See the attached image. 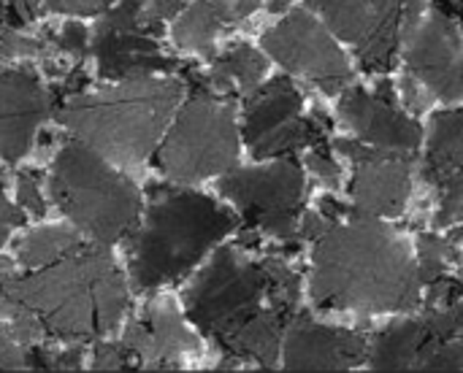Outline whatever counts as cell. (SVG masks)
Wrapping results in <instances>:
<instances>
[{
    "instance_id": "obj_34",
    "label": "cell",
    "mask_w": 463,
    "mask_h": 373,
    "mask_svg": "<svg viewBox=\"0 0 463 373\" xmlns=\"http://www.w3.org/2000/svg\"><path fill=\"white\" fill-rule=\"evenodd\" d=\"M128 366H130V352L125 347H117V344H98L95 347V358H92L95 371H119Z\"/></svg>"
},
{
    "instance_id": "obj_15",
    "label": "cell",
    "mask_w": 463,
    "mask_h": 373,
    "mask_svg": "<svg viewBox=\"0 0 463 373\" xmlns=\"http://www.w3.org/2000/svg\"><path fill=\"white\" fill-rule=\"evenodd\" d=\"M426 182L437 190L439 225L463 219V111H442L431 122V141L423 168Z\"/></svg>"
},
{
    "instance_id": "obj_13",
    "label": "cell",
    "mask_w": 463,
    "mask_h": 373,
    "mask_svg": "<svg viewBox=\"0 0 463 373\" xmlns=\"http://www.w3.org/2000/svg\"><path fill=\"white\" fill-rule=\"evenodd\" d=\"M339 114L350 130L369 146L385 152H415L420 146V127L393 103V89L388 81L377 87V92L347 89L339 103Z\"/></svg>"
},
{
    "instance_id": "obj_42",
    "label": "cell",
    "mask_w": 463,
    "mask_h": 373,
    "mask_svg": "<svg viewBox=\"0 0 463 373\" xmlns=\"http://www.w3.org/2000/svg\"><path fill=\"white\" fill-rule=\"evenodd\" d=\"M182 5L184 0H152V14L157 19H165V16H174Z\"/></svg>"
},
{
    "instance_id": "obj_38",
    "label": "cell",
    "mask_w": 463,
    "mask_h": 373,
    "mask_svg": "<svg viewBox=\"0 0 463 373\" xmlns=\"http://www.w3.org/2000/svg\"><path fill=\"white\" fill-rule=\"evenodd\" d=\"M57 46L62 51L73 54V57H81L87 51V33H84V27L81 24H65L60 38H57Z\"/></svg>"
},
{
    "instance_id": "obj_26",
    "label": "cell",
    "mask_w": 463,
    "mask_h": 373,
    "mask_svg": "<svg viewBox=\"0 0 463 373\" xmlns=\"http://www.w3.org/2000/svg\"><path fill=\"white\" fill-rule=\"evenodd\" d=\"M5 336H11L14 341H19L22 347L27 344H38L46 336V328L41 325V320L16 298L3 295V328Z\"/></svg>"
},
{
    "instance_id": "obj_4",
    "label": "cell",
    "mask_w": 463,
    "mask_h": 373,
    "mask_svg": "<svg viewBox=\"0 0 463 373\" xmlns=\"http://www.w3.org/2000/svg\"><path fill=\"white\" fill-rule=\"evenodd\" d=\"M233 225V214L206 195L157 190L141 230L130 241L133 282L149 290L179 279Z\"/></svg>"
},
{
    "instance_id": "obj_41",
    "label": "cell",
    "mask_w": 463,
    "mask_h": 373,
    "mask_svg": "<svg viewBox=\"0 0 463 373\" xmlns=\"http://www.w3.org/2000/svg\"><path fill=\"white\" fill-rule=\"evenodd\" d=\"M22 222V217L16 214V209L3 198V190H0V247H3V241L8 238V233L16 228Z\"/></svg>"
},
{
    "instance_id": "obj_25",
    "label": "cell",
    "mask_w": 463,
    "mask_h": 373,
    "mask_svg": "<svg viewBox=\"0 0 463 373\" xmlns=\"http://www.w3.org/2000/svg\"><path fill=\"white\" fill-rule=\"evenodd\" d=\"M263 268H266V276H269V306H274V309L293 317V312L298 306V295H301L298 274L282 257H266Z\"/></svg>"
},
{
    "instance_id": "obj_32",
    "label": "cell",
    "mask_w": 463,
    "mask_h": 373,
    "mask_svg": "<svg viewBox=\"0 0 463 373\" xmlns=\"http://www.w3.org/2000/svg\"><path fill=\"white\" fill-rule=\"evenodd\" d=\"M307 163H309V171H312L323 184H331V187L339 184L342 171H339V165L334 163V154H331V149L326 146V141H320V144L312 146V154L307 157Z\"/></svg>"
},
{
    "instance_id": "obj_28",
    "label": "cell",
    "mask_w": 463,
    "mask_h": 373,
    "mask_svg": "<svg viewBox=\"0 0 463 373\" xmlns=\"http://www.w3.org/2000/svg\"><path fill=\"white\" fill-rule=\"evenodd\" d=\"M426 320V328L437 341H450V339H461L463 336V295L450 303V306H439V309H429V314L423 317Z\"/></svg>"
},
{
    "instance_id": "obj_14",
    "label": "cell",
    "mask_w": 463,
    "mask_h": 373,
    "mask_svg": "<svg viewBox=\"0 0 463 373\" xmlns=\"http://www.w3.org/2000/svg\"><path fill=\"white\" fill-rule=\"evenodd\" d=\"M366 352V339L353 331L317 325L307 314L288 322L285 366L290 371H347Z\"/></svg>"
},
{
    "instance_id": "obj_18",
    "label": "cell",
    "mask_w": 463,
    "mask_h": 373,
    "mask_svg": "<svg viewBox=\"0 0 463 373\" xmlns=\"http://www.w3.org/2000/svg\"><path fill=\"white\" fill-rule=\"evenodd\" d=\"M92 46H95L100 76L106 79H136V76H149L155 70L176 68L174 60L160 54L157 43L146 33L117 30L100 22Z\"/></svg>"
},
{
    "instance_id": "obj_22",
    "label": "cell",
    "mask_w": 463,
    "mask_h": 373,
    "mask_svg": "<svg viewBox=\"0 0 463 373\" xmlns=\"http://www.w3.org/2000/svg\"><path fill=\"white\" fill-rule=\"evenodd\" d=\"M79 249H84L79 233H73L68 228H41V230H33L30 236H24V241L16 247V257L27 268H43V266H52Z\"/></svg>"
},
{
    "instance_id": "obj_16",
    "label": "cell",
    "mask_w": 463,
    "mask_h": 373,
    "mask_svg": "<svg viewBox=\"0 0 463 373\" xmlns=\"http://www.w3.org/2000/svg\"><path fill=\"white\" fill-rule=\"evenodd\" d=\"M46 111L49 98L30 70H0V157H24Z\"/></svg>"
},
{
    "instance_id": "obj_37",
    "label": "cell",
    "mask_w": 463,
    "mask_h": 373,
    "mask_svg": "<svg viewBox=\"0 0 463 373\" xmlns=\"http://www.w3.org/2000/svg\"><path fill=\"white\" fill-rule=\"evenodd\" d=\"M16 368H27V355L22 352L19 341H14L0 331V371H16Z\"/></svg>"
},
{
    "instance_id": "obj_7",
    "label": "cell",
    "mask_w": 463,
    "mask_h": 373,
    "mask_svg": "<svg viewBox=\"0 0 463 373\" xmlns=\"http://www.w3.org/2000/svg\"><path fill=\"white\" fill-rule=\"evenodd\" d=\"M236 154L239 138L231 103H222L212 89H195L160 146L157 165L176 182H198L228 171Z\"/></svg>"
},
{
    "instance_id": "obj_10",
    "label": "cell",
    "mask_w": 463,
    "mask_h": 373,
    "mask_svg": "<svg viewBox=\"0 0 463 373\" xmlns=\"http://www.w3.org/2000/svg\"><path fill=\"white\" fill-rule=\"evenodd\" d=\"M263 46L277 62L307 76L323 92H339L350 81L347 57L336 49L323 24L307 11H290L263 35Z\"/></svg>"
},
{
    "instance_id": "obj_30",
    "label": "cell",
    "mask_w": 463,
    "mask_h": 373,
    "mask_svg": "<svg viewBox=\"0 0 463 373\" xmlns=\"http://www.w3.org/2000/svg\"><path fill=\"white\" fill-rule=\"evenodd\" d=\"M27 368L35 371H79L81 368V352L79 350H30L27 355Z\"/></svg>"
},
{
    "instance_id": "obj_1",
    "label": "cell",
    "mask_w": 463,
    "mask_h": 373,
    "mask_svg": "<svg viewBox=\"0 0 463 373\" xmlns=\"http://www.w3.org/2000/svg\"><path fill=\"white\" fill-rule=\"evenodd\" d=\"M420 276L407 244L377 217L334 222L315 247L312 301L317 309L393 312L418 303Z\"/></svg>"
},
{
    "instance_id": "obj_27",
    "label": "cell",
    "mask_w": 463,
    "mask_h": 373,
    "mask_svg": "<svg viewBox=\"0 0 463 373\" xmlns=\"http://www.w3.org/2000/svg\"><path fill=\"white\" fill-rule=\"evenodd\" d=\"M450 263H456V249L450 241L431 233L420 236V266H418L420 284H431L434 279L445 276Z\"/></svg>"
},
{
    "instance_id": "obj_39",
    "label": "cell",
    "mask_w": 463,
    "mask_h": 373,
    "mask_svg": "<svg viewBox=\"0 0 463 373\" xmlns=\"http://www.w3.org/2000/svg\"><path fill=\"white\" fill-rule=\"evenodd\" d=\"M54 11H65V14H100V11H109V3L111 0H46Z\"/></svg>"
},
{
    "instance_id": "obj_43",
    "label": "cell",
    "mask_w": 463,
    "mask_h": 373,
    "mask_svg": "<svg viewBox=\"0 0 463 373\" xmlns=\"http://www.w3.org/2000/svg\"><path fill=\"white\" fill-rule=\"evenodd\" d=\"M437 11L456 22H463V0H437Z\"/></svg>"
},
{
    "instance_id": "obj_3",
    "label": "cell",
    "mask_w": 463,
    "mask_h": 373,
    "mask_svg": "<svg viewBox=\"0 0 463 373\" xmlns=\"http://www.w3.org/2000/svg\"><path fill=\"white\" fill-rule=\"evenodd\" d=\"M179 98V81L136 76L114 89L76 95L60 111V122L95 152L136 165L152 154Z\"/></svg>"
},
{
    "instance_id": "obj_36",
    "label": "cell",
    "mask_w": 463,
    "mask_h": 373,
    "mask_svg": "<svg viewBox=\"0 0 463 373\" xmlns=\"http://www.w3.org/2000/svg\"><path fill=\"white\" fill-rule=\"evenodd\" d=\"M217 14L222 16V24H236L241 19H247L260 0H212Z\"/></svg>"
},
{
    "instance_id": "obj_20",
    "label": "cell",
    "mask_w": 463,
    "mask_h": 373,
    "mask_svg": "<svg viewBox=\"0 0 463 373\" xmlns=\"http://www.w3.org/2000/svg\"><path fill=\"white\" fill-rule=\"evenodd\" d=\"M434 344L426 320H407L399 325L385 328L374 339L372 350V368L377 371H415L420 355Z\"/></svg>"
},
{
    "instance_id": "obj_8",
    "label": "cell",
    "mask_w": 463,
    "mask_h": 373,
    "mask_svg": "<svg viewBox=\"0 0 463 373\" xmlns=\"http://www.w3.org/2000/svg\"><path fill=\"white\" fill-rule=\"evenodd\" d=\"M220 192L231 198L247 228H260L282 241H298V217L304 209V173L296 160H279L269 168L228 173Z\"/></svg>"
},
{
    "instance_id": "obj_21",
    "label": "cell",
    "mask_w": 463,
    "mask_h": 373,
    "mask_svg": "<svg viewBox=\"0 0 463 373\" xmlns=\"http://www.w3.org/2000/svg\"><path fill=\"white\" fill-rule=\"evenodd\" d=\"M266 73V60L260 51H255L247 43H236L233 49H228L212 68V73L206 76V84L212 92H255L260 79Z\"/></svg>"
},
{
    "instance_id": "obj_33",
    "label": "cell",
    "mask_w": 463,
    "mask_h": 373,
    "mask_svg": "<svg viewBox=\"0 0 463 373\" xmlns=\"http://www.w3.org/2000/svg\"><path fill=\"white\" fill-rule=\"evenodd\" d=\"M463 295V282L450 279L448 274L434 279L429 284V309H439V306H450Z\"/></svg>"
},
{
    "instance_id": "obj_19",
    "label": "cell",
    "mask_w": 463,
    "mask_h": 373,
    "mask_svg": "<svg viewBox=\"0 0 463 373\" xmlns=\"http://www.w3.org/2000/svg\"><path fill=\"white\" fill-rule=\"evenodd\" d=\"M426 0H377L372 27L358 43L361 65L366 70L383 73L391 68L399 43L415 30Z\"/></svg>"
},
{
    "instance_id": "obj_2",
    "label": "cell",
    "mask_w": 463,
    "mask_h": 373,
    "mask_svg": "<svg viewBox=\"0 0 463 373\" xmlns=\"http://www.w3.org/2000/svg\"><path fill=\"white\" fill-rule=\"evenodd\" d=\"M3 295L24 303L62 341H87L111 333L128 309V290L114 260L95 249H79L41 274L8 279Z\"/></svg>"
},
{
    "instance_id": "obj_17",
    "label": "cell",
    "mask_w": 463,
    "mask_h": 373,
    "mask_svg": "<svg viewBox=\"0 0 463 373\" xmlns=\"http://www.w3.org/2000/svg\"><path fill=\"white\" fill-rule=\"evenodd\" d=\"M122 347L144 368H174L184 352L198 350V341L184 328L171 301H155L146 306L144 320L125 331Z\"/></svg>"
},
{
    "instance_id": "obj_40",
    "label": "cell",
    "mask_w": 463,
    "mask_h": 373,
    "mask_svg": "<svg viewBox=\"0 0 463 373\" xmlns=\"http://www.w3.org/2000/svg\"><path fill=\"white\" fill-rule=\"evenodd\" d=\"M8 8H11V22L16 27V24H24L38 16L41 0H8Z\"/></svg>"
},
{
    "instance_id": "obj_6",
    "label": "cell",
    "mask_w": 463,
    "mask_h": 373,
    "mask_svg": "<svg viewBox=\"0 0 463 373\" xmlns=\"http://www.w3.org/2000/svg\"><path fill=\"white\" fill-rule=\"evenodd\" d=\"M263 301H269L263 263H252L231 247L220 249L184 293L187 317L220 347L266 309Z\"/></svg>"
},
{
    "instance_id": "obj_35",
    "label": "cell",
    "mask_w": 463,
    "mask_h": 373,
    "mask_svg": "<svg viewBox=\"0 0 463 373\" xmlns=\"http://www.w3.org/2000/svg\"><path fill=\"white\" fill-rule=\"evenodd\" d=\"M16 195H19V203L30 211V214H43L46 211V203L41 198V190L33 179V173H19L16 179Z\"/></svg>"
},
{
    "instance_id": "obj_11",
    "label": "cell",
    "mask_w": 463,
    "mask_h": 373,
    "mask_svg": "<svg viewBox=\"0 0 463 373\" xmlns=\"http://www.w3.org/2000/svg\"><path fill=\"white\" fill-rule=\"evenodd\" d=\"M336 149L355 163L350 192L361 214L396 217L404 211L412 192V165L404 154L347 138L336 141Z\"/></svg>"
},
{
    "instance_id": "obj_29",
    "label": "cell",
    "mask_w": 463,
    "mask_h": 373,
    "mask_svg": "<svg viewBox=\"0 0 463 373\" xmlns=\"http://www.w3.org/2000/svg\"><path fill=\"white\" fill-rule=\"evenodd\" d=\"M463 368V336L461 339H450V341H437L431 344L420 360L415 371H461Z\"/></svg>"
},
{
    "instance_id": "obj_12",
    "label": "cell",
    "mask_w": 463,
    "mask_h": 373,
    "mask_svg": "<svg viewBox=\"0 0 463 373\" xmlns=\"http://www.w3.org/2000/svg\"><path fill=\"white\" fill-rule=\"evenodd\" d=\"M410 76L442 100L463 98V46L456 19L434 14L412 38L407 51Z\"/></svg>"
},
{
    "instance_id": "obj_24",
    "label": "cell",
    "mask_w": 463,
    "mask_h": 373,
    "mask_svg": "<svg viewBox=\"0 0 463 373\" xmlns=\"http://www.w3.org/2000/svg\"><path fill=\"white\" fill-rule=\"evenodd\" d=\"M222 27V16L217 14L212 0H195L176 22L174 27V38L179 46L201 51L206 57H212L214 51V35Z\"/></svg>"
},
{
    "instance_id": "obj_31",
    "label": "cell",
    "mask_w": 463,
    "mask_h": 373,
    "mask_svg": "<svg viewBox=\"0 0 463 373\" xmlns=\"http://www.w3.org/2000/svg\"><path fill=\"white\" fill-rule=\"evenodd\" d=\"M43 54V41L22 35L11 24H0V60H19V57H38Z\"/></svg>"
},
{
    "instance_id": "obj_9",
    "label": "cell",
    "mask_w": 463,
    "mask_h": 373,
    "mask_svg": "<svg viewBox=\"0 0 463 373\" xmlns=\"http://www.w3.org/2000/svg\"><path fill=\"white\" fill-rule=\"evenodd\" d=\"M244 138L255 157H282L326 141L323 117H301V95L290 79L277 76L250 92L244 111Z\"/></svg>"
},
{
    "instance_id": "obj_23",
    "label": "cell",
    "mask_w": 463,
    "mask_h": 373,
    "mask_svg": "<svg viewBox=\"0 0 463 373\" xmlns=\"http://www.w3.org/2000/svg\"><path fill=\"white\" fill-rule=\"evenodd\" d=\"M309 5L317 14H323V19L339 38L350 43H361L372 27V16H374L372 0H309Z\"/></svg>"
},
{
    "instance_id": "obj_5",
    "label": "cell",
    "mask_w": 463,
    "mask_h": 373,
    "mask_svg": "<svg viewBox=\"0 0 463 373\" xmlns=\"http://www.w3.org/2000/svg\"><path fill=\"white\" fill-rule=\"evenodd\" d=\"M52 198L98 244H114L125 236L141 209L138 190L114 173L84 141L60 149L52 168Z\"/></svg>"
}]
</instances>
